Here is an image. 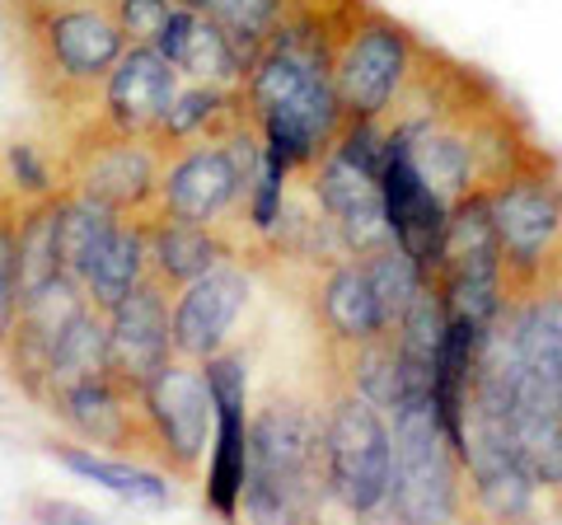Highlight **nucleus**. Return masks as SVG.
I'll use <instances>...</instances> for the list:
<instances>
[{
  "mask_svg": "<svg viewBox=\"0 0 562 525\" xmlns=\"http://www.w3.org/2000/svg\"><path fill=\"white\" fill-rule=\"evenodd\" d=\"M5 183L20 202L47 198V192H61V165L47 160V150L38 142H10L5 146Z\"/></svg>",
  "mask_w": 562,
  "mask_h": 525,
  "instance_id": "obj_32",
  "label": "nucleus"
},
{
  "mask_svg": "<svg viewBox=\"0 0 562 525\" xmlns=\"http://www.w3.org/2000/svg\"><path fill=\"white\" fill-rule=\"evenodd\" d=\"M24 47L33 80L47 99L90 103L127 52V33L117 29L109 0H70V5L24 24Z\"/></svg>",
  "mask_w": 562,
  "mask_h": 525,
  "instance_id": "obj_3",
  "label": "nucleus"
},
{
  "mask_svg": "<svg viewBox=\"0 0 562 525\" xmlns=\"http://www.w3.org/2000/svg\"><path fill=\"white\" fill-rule=\"evenodd\" d=\"M146 244H150V272L169 291L198 282L202 272H211L225 258H244L239 244L221 225H192L173 216H146Z\"/></svg>",
  "mask_w": 562,
  "mask_h": 525,
  "instance_id": "obj_19",
  "label": "nucleus"
},
{
  "mask_svg": "<svg viewBox=\"0 0 562 525\" xmlns=\"http://www.w3.org/2000/svg\"><path fill=\"white\" fill-rule=\"evenodd\" d=\"M380 188H384V216H390V235L403 254L427 277H436V262H441V239H446V216L450 206L436 198L413 174V165L390 146V160H384L380 174Z\"/></svg>",
  "mask_w": 562,
  "mask_h": 525,
  "instance_id": "obj_16",
  "label": "nucleus"
},
{
  "mask_svg": "<svg viewBox=\"0 0 562 525\" xmlns=\"http://www.w3.org/2000/svg\"><path fill=\"white\" fill-rule=\"evenodd\" d=\"M179 0H109L117 29L127 33V43H155V33L165 29Z\"/></svg>",
  "mask_w": 562,
  "mask_h": 525,
  "instance_id": "obj_34",
  "label": "nucleus"
},
{
  "mask_svg": "<svg viewBox=\"0 0 562 525\" xmlns=\"http://www.w3.org/2000/svg\"><path fill=\"white\" fill-rule=\"evenodd\" d=\"M38 516H70V521H90V512L85 506H66V502H43Z\"/></svg>",
  "mask_w": 562,
  "mask_h": 525,
  "instance_id": "obj_36",
  "label": "nucleus"
},
{
  "mask_svg": "<svg viewBox=\"0 0 562 525\" xmlns=\"http://www.w3.org/2000/svg\"><path fill=\"white\" fill-rule=\"evenodd\" d=\"M150 277V244H146V216H117L113 235L103 239L99 258L85 272V295L99 310H113L132 287Z\"/></svg>",
  "mask_w": 562,
  "mask_h": 525,
  "instance_id": "obj_22",
  "label": "nucleus"
},
{
  "mask_svg": "<svg viewBox=\"0 0 562 525\" xmlns=\"http://www.w3.org/2000/svg\"><path fill=\"white\" fill-rule=\"evenodd\" d=\"M422 43L394 14L351 0L333 43V90L347 118H390L417 71Z\"/></svg>",
  "mask_w": 562,
  "mask_h": 525,
  "instance_id": "obj_5",
  "label": "nucleus"
},
{
  "mask_svg": "<svg viewBox=\"0 0 562 525\" xmlns=\"http://www.w3.org/2000/svg\"><path fill=\"white\" fill-rule=\"evenodd\" d=\"M52 455L70 469V474H80V479H90L99 488H109V493L117 498H127V502H146V506H165L173 498V483L160 465H150V460H132V455H103L94 446H76V442H61V446H52Z\"/></svg>",
  "mask_w": 562,
  "mask_h": 525,
  "instance_id": "obj_21",
  "label": "nucleus"
},
{
  "mask_svg": "<svg viewBox=\"0 0 562 525\" xmlns=\"http://www.w3.org/2000/svg\"><path fill=\"white\" fill-rule=\"evenodd\" d=\"M117 212L94 198H85L76 188H61V272L70 282H85L90 262L99 258L103 239L113 235Z\"/></svg>",
  "mask_w": 562,
  "mask_h": 525,
  "instance_id": "obj_27",
  "label": "nucleus"
},
{
  "mask_svg": "<svg viewBox=\"0 0 562 525\" xmlns=\"http://www.w3.org/2000/svg\"><path fill=\"white\" fill-rule=\"evenodd\" d=\"M85 301H90V295H85L80 282L57 277V282L43 287L38 295H29L24 310H20V324H14V334H10V343L0 347V357H5V376L20 384L33 404H43L57 338H61V328L76 320V310Z\"/></svg>",
  "mask_w": 562,
  "mask_h": 525,
  "instance_id": "obj_15",
  "label": "nucleus"
},
{
  "mask_svg": "<svg viewBox=\"0 0 562 525\" xmlns=\"http://www.w3.org/2000/svg\"><path fill=\"white\" fill-rule=\"evenodd\" d=\"M179 85H183L179 66L160 47L127 43V52L117 57V66L94 99V127L122 132V136H155L169 99L179 94Z\"/></svg>",
  "mask_w": 562,
  "mask_h": 525,
  "instance_id": "obj_13",
  "label": "nucleus"
},
{
  "mask_svg": "<svg viewBox=\"0 0 562 525\" xmlns=\"http://www.w3.org/2000/svg\"><path fill=\"white\" fill-rule=\"evenodd\" d=\"M160 169H165V146L150 136H122L103 132L90 122V132L70 146L61 165V183L85 192L117 216H150L155 192H160Z\"/></svg>",
  "mask_w": 562,
  "mask_h": 525,
  "instance_id": "obj_8",
  "label": "nucleus"
},
{
  "mask_svg": "<svg viewBox=\"0 0 562 525\" xmlns=\"http://www.w3.org/2000/svg\"><path fill=\"white\" fill-rule=\"evenodd\" d=\"M216 399V436L206 455V506L216 516H239L244 474H249V361L244 353H216L202 361Z\"/></svg>",
  "mask_w": 562,
  "mask_h": 525,
  "instance_id": "obj_9",
  "label": "nucleus"
},
{
  "mask_svg": "<svg viewBox=\"0 0 562 525\" xmlns=\"http://www.w3.org/2000/svg\"><path fill=\"white\" fill-rule=\"evenodd\" d=\"M512 436L539 493H562V390L535 371H520L516 404H512Z\"/></svg>",
  "mask_w": 562,
  "mask_h": 525,
  "instance_id": "obj_18",
  "label": "nucleus"
},
{
  "mask_svg": "<svg viewBox=\"0 0 562 525\" xmlns=\"http://www.w3.org/2000/svg\"><path fill=\"white\" fill-rule=\"evenodd\" d=\"M14 231H20V198H0V347L10 343L20 324L24 295H20V262H14Z\"/></svg>",
  "mask_w": 562,
  "mask_h": 525,
  "instance_id": "obj_33",
  "label": "nucleus"
},
{
  "mask_svg": "<svg viewBox=\"0 0 562 525\" xmlns=\"http://www.w3.org/2000/svg\"><path fill=\"white\" fill-rule=\"evenodd\" d=\"M333 371H338L342 384H351L361 399H371L375 409L390 413L398 399V343L394 334H375L347 353H333Z\"/></svg>",
  "mask_w": 562,
  "mask_h": 525,
  "instance_id": "obj_28",
  "label": "nucleus"
},
{
  "mask_svg": "<svg viewBox=\"0 0 562 525\" xmlns=\"http://www.w3.org/2000/svg\"><path fill=\"white\" fill-rule=\"evenodd\" d=\"M314 324L324 334L328 357L347 353V347H357L375 334H390L380 301L371 291V277H366V262L357 254H342L328 268H319V282H314Z\"/></svg>",
  "mask_w": 562,
  "mask_h": 525,
  "instance_id": "obj_17",
  "label": "nucleus"
},
{
  "mask_svg": "<svg viewBox=\"0 0 562 525\" xmlns=\"http://www.w3.org/2000/svg\"><path fill=\"white\" fill-rule=\"evenodd\" d=\"M390 413L361 399L351 384L333 376L324 399V474H328V506L347 516H380L390 493Z\"/></svg>",
  "mask_w": 562,
  "mask_h": 525,
  "instance_id": "obj_6",
  "label": "nucleus"
},
{
  "mask_svg": "<svg viewBox=\"0 0 562 525\" xmlns=\"http://www.w3.org/2000/svg\"><path fill=\"white\" fill-rule=\"evenodd\" d=\"M169 301H173V291L150 272L113 310H103L109 314V371L122 384H132V390H140L165 361H173Z\"/></svg>",
  "mask_w": 562,
  "mask_h": 525,
  "instance_id": "obj_14",
  "label": "nucleus"
},
{
  "mask_svg": "<svg viewBox=\"0 0 562 525\" xmlns=\"http://www.w3.org/2000/svg\"><path fill=\"white\" fill-rule=\"evenodd\" d=\"M140 413H146L155 465L169 479H198L211 455V436H216V399L202 361L173 357L140 384Z\"/></svg>",
  "mask_w": 562,
  "mask_h": 525,
  "instance_id": "obj_7",
  "label": "nucleus"
},
{
  "mask_svg": "<svg viewBox=\"0 0 562 525\" xmlns=\"http://www.w3.org/2000/svg\"><path fill=\"white\" fill-rule=\"evenodd\" d=\"M286 10H291V0H206V14L231 33L249 62L268 47L277 24L286 20Z\"/></svg>",
  "mask_w": 562,
  "mask_h": 525,
  "instance_id": "obj_31",
  "label": "nucleus"
},
{
  "mask_svg": "<svg viewBox=\"0 0 562 525\" xmlns=\"http://www.w3.org/2000/svg\"><path fill=\"white\" fill-rule=\"evenodd\" d=\"M239 118H244L239 90H231V85H206V80H183L150 142H160L165 150H179L192 142H206V136H225L231 122H239Z\"/></svg>",
  "mask_w": 562,
  "mask_h": 525,
  "instance_id": "obj_20",
  "label": "nucleus"
},
{
  "mask_svg": "<svg viewBox=\"0 0 562 525\" xmlns=\"http://www.w3.org/2000/svg\"><path fill=\"white\" fill-rule=\"evenodd\" d=\"M305 188L314 202L324 206V216L338 231L342 254H371L380 244H390V216H384V188L380 174L357 160H347L338 146H328L319 160L305 169Z\"/></svg>",
  "mask_w": 562,
  "mask_h": 525,
  "instance_id": "obj_12",
  "label": "nucleus"
},
{
  "mask_svg": "<svg viewBox=\"0 0 562 525\" xmlns=\"http://www.w3.org/2000/svg\"><path fill=\"white\" fill-rule=\"evenodd\" d=\"M254 301V277L239 258L216 262L198 282L173 291L169 301V334H173V357L206 361L235 343V328L244 310Z\"/></svg>",
  "mask_w": 562,
  "mask_h": 525,
  "instance_id": "obj_10",
  "label": "nucleus"
},
{
  "mask_svg": "<svg viewBox=\"0 0 562 525\" xmlns=\"http://www.w3.org/2000/svg\"><path fill=\"white\" fill-rule=\"evenodd\" d=\"M179 76L183 80H206V85H231L239 90L244 76H249V57L239 52V43L225 33L206 10L192 14V29H188V43L179 52Z\"/></svg>",
  "mask_w": 562,
  "mask_h": 525,
  "instance_id": "obj_26",
  "label": "nucleus"
},
{
  "mask_svg": "<svg viewBox=\"0 0 562 525\" xmlns=\"http://www.w3.org/2000/svg\"><path fill=\"white\" fill-rule=\"evenodd\" d=\"M324 506V409L295 394H272L249 413V474L239 512L249 521H314Z\"/></svg>",
  "mask_w": 562,
  "mask_h": 525,
  "instance_id": "obj_1",
  "label": "nucleus"
},
{
  "mask_svg": "<svg viewBox=\"0 0 562 525\" xmlns=\"http://www.w3.org/2000/svg\"><path fill=\"white\" fill-rule=\"evenodd\" d=\"M516 334L525 371L562 390V287L549 282L530 295H516Z\"/></svg>",
  "mask_w": 562,
  "mask_h": 525,
  "instance_id": "obj_25",
  "label": "nucleus"
},
{
  "mask_svg": "<svg viewBox=\"0 0 562 525\" xmlns=\"http://www.w3.org/2000/svg\"><path fill=\"white\" fill-rule=\"evenodd\" d=\"M390 442H394V465L380 516L427 525L469 512L464 465L441 427L436 399H398L390 409Z\"/></svg>",
  "mask_w": 562,
  "mask_h": 525,
  "instance_id": "obj_2",
  "label": "nucleus"
},
{
  "mask_svg": "<svg viewBox=\"0 0 562 525\" xmlns=\"http://www.w3.org/2000/svg\"><path fill=\"white\" fill-rule=\"evenodd\" d=\"M61 5H70V0H10V10L20 14V24H33L38 14H47V10H61Z\"/></svg>",
  "mask_w": 562,
  "mask_h": 525,
  "instance_id": "obj_35",
  "label": "nucleus"
},
{
  "mask_svg": "<svg viewBox=\"0 0 562 525\" xmlns=\"http://www.w3.org/2000/svg\"><path fill=\"white\" fill-rule=\"evenodd\" d=\"M14 262H20V295H38L61 272V192L20 202V231H14Z\"/></svg>",
  "mask_w": 562,
  "mask_h": 525,
  "instance_id": "obj_23",
  "label": "nucleus"
},
{
  "mask_svg": "<svg viewBox=\"0 0 562 525\" xmlns=\"http://www.w3.org/2000/svg\"><path fill=\"white\" fill-rule=\"evenodd\" d=\"M464 493H469V512H479L487 521H525L539 512V483L530 479V469L520 460L469 474Z\"/></svg>",
  "mask_w": 562,
  "mask_h": 525,
  "instance_id": "obj_29",
  "label": "nucleus"
},
{
  "mask_svg": "<svg viewBox=\"0 0 562 525\" xmlns=\"http://www.w3.org/2000/svg\"><path fill=\"white\" fill-rule=\"evenodd\" d=\"M94 376H109V314L85 301L76 310V320H70L61 328V338H57L43 404L52 394H61V390H70V384H80V380H94Z\"/></svg>",
  "mask_w": 562,
  "mask_h": 525,
  "instance_id": "obj_24",
  "label": "nucleus"
},
{
  "mask_svg": "<svg viewBox=\"0 0 562 525\" xmlns=\"http://www.w3.org/2000/svg\"><path fill=\"white\" fill-rule=\"evenodd\" d=\"M43 409L57 417L76 442L113 450V455H132L136 450L140 460L155 465V442H150L146 413H140V390L122 384L113 371L70 384V390H61V394H52Z\"/></svg>",
  "mask_w": 562,
  "mask_h": 525,
  "instance_id": "obj_11",
  "label": "nucleus"
},
{
  "mask_svg": "<svg viewBox=\"0 0 562 525\" xmlns=\"http://www.w3.org/2000/svg\"><path fill=\"white\" fill-rule=\"evenodd\" d=\"M366 262V277H371V291H375V301H380V314H384V328H398V320L408 314V305L417 301V291L431 282L427 272L417 268V262L398 249V244H380V249L371 254H361Z\"/></svg>",
  "mask_w": 562,
  "mask_h": 525,
  "instance_id": "obj_30",
  "label": "nucleus"
},
{
  "mask_svg": "<svg viewBox=\"0 0 562 525\" xmlns=\"http://www.w3.org/2000/svg\"><path fill=\"white\" fill-rule=\"evenodd\" d=\"M487 206L497 221L502 262L512 295H530L558 282L562 272V174L549 155H535L487 188Z\"/></svg>",
  "mask_w": 562,
  "mask_h": 525,
  "instance_id": "obj_4",
  "label": "nucleus"
}]
</instances>
